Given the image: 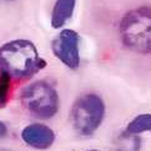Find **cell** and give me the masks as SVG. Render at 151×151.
Wrapping results in <instances>:
<instances>
[{"label":"cell","mask_w":151,"mask_h":151,"mask_svg":"<svg viewBox=\"0 0 151 151\" xmlns=\"http://www.w3.org/2000/svg\"><path fill=\"white\" fill-rule=\"evenodd\" d=\"M46 66L29 40H13L0 47V74L4 79L28 80Z\"/></svg>","instance_id":"6da1fadb"},{"label":"cell","mask_w":151,"mask_h":151,"mask_svg":"<svg viewBox=\"0 0 151 151\" xmlns=\"http://www.w3.org/2000/svg\"><path fill=\"white\" fill-rule=\"evenodd\" d=\"M119 31L126 49L137 54H151V8L140 6L126 13Z\"/></svg>","instance_id":"7a4b0ae2"},{"label":"cell","mask_w":151,"mask_h":151,"mask_svg":"<svg viewBox=\"0 0 151 151\" xmlns=\"http://www.w3.org/2000/svg\"><path fill=\"white\" fill-rule=\"evenodd\" d=\"M105 111V104L99 95L88 93L79 96L70 111L73 129L80 136H90L104 121Z\"/></svg>","instance_id":"3957f363"},{"label":"cell","mask_w":151,"mask_h":151,"mask_svg":"<svg viewBox=\"0 0 151 151\" xmlns=\"http://www.w3.org/2000/svg\"><path fill=\"white\" fill-rule=\"evenodd\" d=\"M21 102L36 119L49 120L54 117L60 106L59 94L51 84L44 80L31 83L21 91Z\"/></svg>","instance_id":"277c9868"},{"label":"cell","mask_w":151,"mask_h":151,"mask_svg":"<svg viewBox=\"0 0 151 151\" xmlns=\"http://www.w3.org/2000/svg\"><path fill=\"white\" fill-rule=\"evenodd\" d=\"M80 36L75 30L64 29L52 39L51 50L64 65L71 70L80 66Z\"/></svg>","instance_id":"5b68a950"},{"label":"cell","mask_w":151,"mask_h":151,"mask_svg":"<svg viewBox=\"0 0 151 151\" xmlns=\"http://www.w3.org/2000/svg\"><path fill=\"white\" fill-rule=\"evenodd\" d=\"M21 137L29 146L36 150H47L55 142V132L44 124H31L26 126Z\"/></svg>","instance_id":"8992f818"},{"label":"cell","mask_w":151,"mask_h":151,"mask_svg":"<svg viewBox=\"0 0 151 151\" xmlns=\"http://www.w3.org/2000/svg\"><path fill=\"white\" fill-rule=\"evenodd\" d=\"M76 0H56L51 13V26L60 29L71 19Z\"/></svg>","instance_id":"52a82bcc"},{"label":"cell","mask_w":151,"mask_h":151,"mask_svg":"<svg viewBox=\"0 0 151 151\" xmlns=\"http://www.w3.org/2000/svg\"><path fill=\"white\" fill-rule=\"evenodd\" d=\"M145 131H151V114H140L129 122L126 132L129 135H139Z\"/></svg>","instance_id":"ba28073f"},{"label":"cell","mask_w":151,"mask_h":151,"mask_svg":"<svg viewBox=\"0 0 151 151\" xmlns=\"http://www.w3.org/2000/svg\"><path fill=\"white\" fill-rule=\"evenodd\" d=\"M3 130H4V127H3V125H1V124H0V134L3 132Z\"/></svg>","instance_id":"9c48e42d"},{"label":"cell","mask_w":151,"mask_h":151,"mask_svg":"<svg viewBox=\"0 0 151 151\" xmlns=\"http://www.w3.org/2000/svg\"><path fill=\"white\" fill-rule=\"evenodd\" d=\"M86 151H101V150H95V149H93V150H86Z\"/></svg>","instance_id":"30bf717a"},{"label":"cell","mask_w":151,"mask_h":151,"mask_svg":"<svg viewBox=\"0 0 151 151\" xmlns=\"http://www.w3.org/2000/svg\"><path fill=\"white\" fill-rule=\"evenodd\" d=\"M150 134H151V131H150Z\"/></svg>","instance_id":"8fae6325"}]
</instances>
